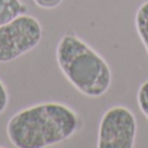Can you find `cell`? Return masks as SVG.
Instances as JSON below:
<instances>
[{
  "instance_id": "4",
  "label": "cell",
  "mask_w": 148,
  "mask_h": 148,
  "mask_svg": "<svg viewBox=\"0 0 148 148\" xmlns=\"http://www.w3.org/2000/svg\"><path fill=\"white\" fill-rule=\"evenodd\" d=\"M136 136V120L130 109L113 107L104 113L99 126V148H133Z\"/></svg>"
},
{
  "instance_id": "8",
  "label": "cell",
  "mask_w": 148,
  "mask_h": 148,
  "mask_svg": "<svg viewBox=\"0 0 148 148\" xmlns=\"http://www.w3.org/2000/svg\"><path fill=\"white\" fill-rule=\"evenodd\" d=\"M8 100H9V96H8L7 88L3 84V82L0 81V113H3L5 110V108L8 105Z\"/></svg>"
},
{
  "instance_id": "7",
  "label": "cell",
  "mask_w": 148,
  "mask_h": 148,
  "mask_svg": "<svg viewBox=\"0 0 148 148\" xmlns=\"http://www.w3.org/2000/svg\"><path fill=\"white\" fill-rule=\"evenodd\" d=\"M138 105L148 120V79L140 84L138 90Z\"/></svg>"
},
{
  "instance_id": "9",
  "label": "cell",
  "mask_w": 148,
  "mask_h": 148,
  "mask_svg": "<svg viewBox=\"0 0 148 148\" xmlns=\"http://www.w3.org/2000/svg\"><path fill=\"white\" fill-rule=\"evenodd\" d=\"M61 1L62 0H34V3H35L38 7L44 8V9H52V8H56Z\"/></svg>"
},
{
  "instance_id": "2",
  "label": "cell",
  "mask_w": 148,
  "mask_h": 148,
  "mask_svg": "<svg viewBox=\"0 0 148 148\" xmlns=\"http://www.w3.org/2000/svg\"><path fill=\"white\" fill-rule=\"evenodd\" d=\"M56 59L68 81L86 96L99 97L109 90L112 73L99 53L74 34H66L57 44Z\"/></svg>"
},
{
  "instance_id": "3",
  "label": "cell",
  "mask_w": 148,
  "mask_h": 148,
  "mask_svg": "<svg viewBox=\"0 0 148 148\" xmlns=\"http://www.w3.org/2000/svg\"><path fill=\"white\" fill-rule=\"evenodd\" d=\"M43 35L42 26L31 16L21 14L0 26V62H9L34 49Z\"/></svg>"
},
{
  "instance_id": "6",
  "label": "cell",
  "mask_w": 148,
  "mask_h": 148,
  "mask_svg": "<svg viewBox=\"0 0 148 148\" xmlns=\"http://www.w3.org/2000/svg\"><path fill=\"white\" fill-rule=\"evenodd\" d=\"M135 26H136V31H138L148 53V1L143 3L136 10Z\"/></svg>"
},
{
  "instance_id": "5",
  "label": "cell",
  "mask_w": 148,
  "mask_h": 148,
  "mask_svg": "<svg viewBox=\"0 0 148 148\" xmlns=\"http://www.w3.org/2000/svg\"><path fill=\"white\" fill-rule=\"evenodd\" d=\"M26 7L21 0H0V26L23 14Z\"/></svg>"
},
{
  "instance_id": "1",
  "label": "cell",
  "mask_w": 148,
  "mask_h": 148,
  "mask_svg": "<svg viewBox=\"0 0 148 148\" xmlns=\"http://www.w3.org/2000/svg\"><path fill=\"white\" fill-rule=\"evenodd\" d=\"M79 125V116L72 108L44 103L16 113L7 125V134L14 147L44 148L66 140Z\"/></svg>"
}]
</instances>
